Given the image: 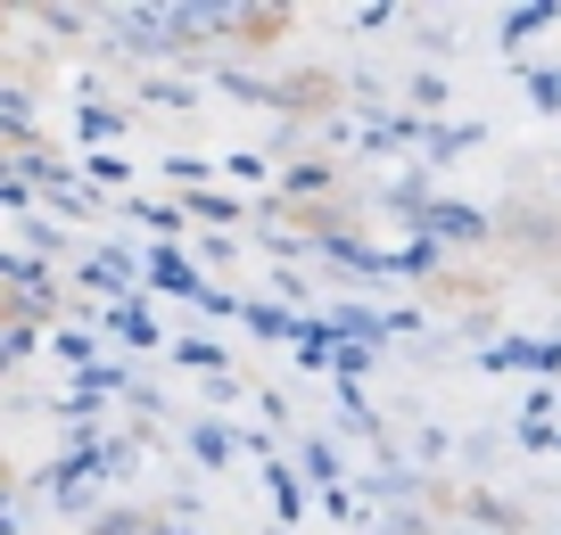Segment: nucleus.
Returning <instances> with one entry per match:
<instances>
[]
</instances>
